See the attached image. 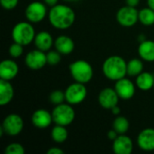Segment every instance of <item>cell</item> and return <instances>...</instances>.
<instances>
[{
	"label": "cell",
	"instance_id": "obj_13",
	"mask_svg": "<svg viewBox=\"0 0 154 154\" xmlns=\"http://www.w3.org/2000/svg\"><path fill=\"white\" fill-rule=\"evenodd\" d=\"M133 149L132 139L125 134H119L113 142V151L116 154H131Z\"/></svg>",
	"mask_w": 154,
	"mask_h": 154
},
{
	"label": "cell",
	"instance_id": "obj_35",
	"mask_svg": "<svg viewBox=\"0 0 154 154\" xmlns=\"http://www.w3.org/2000/svg\"><path fill=\"white\" fill-rule=\"evenodd\" d=\"M111 110H112V113H113L114 115H118V114L120 113V107H119L118 106H114Z\"/></svg>",
	"mask_w": 154,
	"mask_h": 154
},
{
	"label": "cell",
	"instance_id": "obj_27",
	"mask_svg": "<svg viewBox=\"0 0 154 154\" xmlns=\"http://www.w3.org/2000/svg\"><path fill=\"white\" fill-rule=\"evenodd\" d=\"M25 151L22 144L20 143H11L8 146H6L5 150V154H24Z\"/></svg>",
	"mask_w": 154,
	"mask_h": 154
},
{
	"label": "cell",
	"instance_id": "obj_16",
	"mask_svg": "<svg viewBox=\"0 0 154 154\" xmlns=\"http://www.w3.org/2000/svg\"><path fill=\"white\" fill-rule=\"evenodd\" d=\"M139 147L146 152L154 151V129L147 128L143 130L137 138Z\"/></svg>",
	"mask_w": 154,
	"mask_h": 154
},
{
	"label": "cell",
	"instance_id": "obj_26",
	"mask_svg": "<svg viewBox=\"0 0 154 154\" xmlns=\"http://www.w3.org/2000/svg\"><path fill=\"white\" fill-rule=\"evenodd\" d=\"M49 98H50V101L55 106L62 104L66 100L65 92H62L60 90H54L51 93Z\"/></svg>",
	"mask_w": 154,
	"mask_h": 154
},
{
	"label": "cell",
	"instance_id": "obj_32",
	"mask_svg": "<svg viewBox=\"0 0 154 154\" xmlns=\"http://www.w3.org/2000/svg\"><path fill=\"white\" fill-rule=\"evenodd\" d=\"M118 135H119V134H117L114 129H113V130H111V131H109V132H108V134H107V137H108L110 140H113V141H114V140H115Z\"/></svg>",
	"mask_w": 154,
	"mask_h": 154
},
{
	"label": "cell",
	"instance_id": "obj_21",
	"mask_svg": "<svg viewBox=\"0 0 154 154\" xmlns=\"http://www.w3.org/2000/svg\"><path fill=\"white\" fill-rule=\"evenodd\" d=\"M136 85L141 90H150L154 87V76L149 72H142L136 78Z\"/></svg>",
	"mask_w": 154,
	"mask_h": 154
},
{
	"label": "cell",
	"instance_id": "obj_4",
	"mask_svg": "<svg viewBox=\"0 0 154 154\" xmlns=\"http://www.w3.org/2000/svg\"><path fill=\"white\" fill-rule=\"evenodd\" d=\"M69 71L75 81L82 84L88 83L93 78V69L91 65L83 60H79L71 63L69 65Z\"/></svg>",
	"mask_w": 154,
	"mask_h": 154
},
{
	"label": "cell",
	"instance_id": "obj_11",
	"mask_svg": "<svg viewBox=\"0 0 154 154\" xmlns=\"http://www.w3.org/2000/svg\"><path fill=\"white\" fill-rule=\"evenodd\" d=\"M119 98L115 88H106L98 95V103L103 108L112 109L114 106H117Z\"/></svg>",
	"mask_w": 154,
	"mask_h": 154
},
{
	"label": "cell",
	"instance_id": "obj_29",
	"mask_svg": "<svg viewBox=\"0 0 154 154\" xmlns=\"http://www.w3.org/2000/svg\"><path fill=\"white\" fill-rule=\"evenodd\" d=\"M23 45L19 44L17 42H14L10 48H9V53L13 58H18L23 54Z\"/></svg>",
	"mask_w": 154,
	"mask_h": 154
},
{
	"label": "cell",
	"instance_id": "obj_18",
	"mask_svg": "<svg viewBox=\"0 0 154 154\" xmlns=\"http://www.w3.org/2000/svg\"><path fill=\"white\" fill-rule=\"evenodd\" d=\"M14 88L9 80L0 79V106L8 105L14 97Z\"/></svg>",
	"mask_w": 154,
	"mask_h": 154
},
{
	"label": "cell",
	"instance_id": "obj_30",
	"mask_svg": "<svg viewBox=\"0 0 154 154\" xmlns=\"http://www.w3.org/2000/svg\"><path fill=\"white\" fill-rule=\"evenodd\" d=\"M19 0H0L2 6L6 10H12L18 5Z\"/></svg>",
	"mask_w": 154,
	"mask_h": 154
},
{
	"label": "cell",
	"instance_id": "obj_36",
	"mask_svg": "<svg viewBox=\"0 0 154 154\" xmlns=\"http://www.w3.org/2000/svg\"><path fill=\"white\" fill-rule=\"evenodd\" d=\"M147 3H148V6L154 10V0H147Z\"/></svg>",
	"mask_w": 154,
	"mask_h": 154
},
{
	"label": "cell",
	"instance_id": "obj_10",
	"mask_svg": "<svg viewBox=\"0 0 154 154\" xmlns=\"http://www.w3.org/2000/svg\"><path fill=\"white\" fill-rule=\"evenodd\" d=\"M25 64L31 69H41L47 64V55L38 49L32 51L25 57Z\"/></svg>",
	"mask_w": 154,
	"mask_h": 154
},
{
	"label": "cell",
	"instance_id": "obj_3",
	"mask_svg": "<svg viewBox=\"0 0 154 154\" xmlns=\"http://www.w3.org/2000/svg\"><path fill=\"white\" fill-rule=\"evenodd\" d=\"M12 38L14 42L28 45L35 38V31L33 26L28 22H20L16 23L12 30Z\"/></svg>",
	"mask_w": 154,
	"mask_h": 154
},
{
	"label": "cell",
	"instance_id": "obj_24",
	"mask_svg": "<svg viewBox=\"0 0 154 154\" xmlns=\"http://www.w3.org/2000/svg\"><path fill=\"white\" fill-rule=\"evenodd\" d=\"M143 63L139 59H133L127 63V75L131 77H137L143 72Z\"/></svg>",
	"mask_w": 154,
	"mask_h": 154
},
{
	"label": "cell",
	"instance_id": "obj_12",
	"mask_svg": "<svg viewBox=\"0 0 154 154\" xmlns=\"http://www.w3.org/2000/svg\"><path fill=\"white\" fill-rule=\"evenodd\" d=\"M115 89L120 98L128 100L131 99L135 94V87L134 83L125 78H123L116 81L115 85Z\"/></svg>",
	"mask_w": 154,
	"mask_h": 154
},
{
	"label": "cell",
	"instance_id": "obj_14",
	"mask_svg": "<svg viewBox=\"0 0 154 154\" xmlns=\"http://www.w3.org/2000/svg\"><path fill=\"white\" fill-rule=\"evenodd\" d=\"M52 122V115L45 109H38L32 114V123L37 128L45 129L49 127Z\"/></svg>",
	"mask_w": 154,
	"mask_h": 154
},
{
	"label": "cell",
	"instance_id": "obj_5",
	"mask_svg": "<svg viewBox=\"0 0 154 154\" xmlns=\"http://www.w3.org/2000/svg\"><path fill=\"white\" fill-rule=\"evenodd\" d=\"M53 122L56 125L67 126L75 119V111L70 104L57 105L51 112Z\"/></svg>",
	"mask_w": 154,
	"mask_h": 154
},
{
	"label": "cell",
	"instance_id": "obj_38",
	"mask_svg": "<svg viewBox=\"0 0 154 154\" xmlns=\"http://www.w3.org/2000/svg\"><path fill=\"white\" fill-rule=\"evenodd\" d=\"M153 88H154V87H153Z\"/></svg>",
	"mask_w": 154,
	"mask_h": 154
},
{
	"label": "cell",
	"instance_id": "obj_28",
	"mask_svg": "<svg viewBox=\"0 0 154 154\" xmlns=\"http://www.w3.org/2000/svg\"><path fill=\"white\" fill-rule=\"evenodd\" d=\"M46 55H47V64H49V65H52V66L57 65L58 63H60V61L61 60L60 53L57 50L49 51Z\"/></svg>",
	"mask_w": 154,
	"mask_h": 154
},
{
	"label": "cell",
	"instance_id": "obj_31",
	"mask_svg": "<svg viewBox=\"0 0 154 154\" xmlns=\"http://www.w3.org/2000/svg\"><path fill=\"white\" fill-rule=\"evenodd\" d=\"M63 151L60 150V148H56V147H53V148H51L50 150H48L47 154H63Z\"/></svg>",
	"mask_w": 154,
	"mask_h": 154
},
{
	"label": "cell",
	"instance_id": "obj_22",
	"mask_svg": "<svg viewBox=\"0 0 154 154\" xmlns=\"http://www.w3.org/2000/svg\"><path fill=\"white\" fill-rule=\"evenodd\" d=\"M51 138L55 143H64L68 138V131L66 126L56 125L51 130Z\"/></svg>",
	"mask_w": 154,
	"mask_h": 154
},
{
	"label": "cell",
	"instance_id": "obj_6",
	"mask_svg": "<svg viewBox=\"0 0 154 154\" xmlns=\"http://www.w3.org/2000/svg\"><path fill=\"white\" fill-rule=\"evenodd\" d=\"M88 91L85 87V84L79 82L73 83L69 85L65 90L66 101L71 106L80 104L85 100Z\"/></svg>",
	"mask_w": 154,
	"mask_h": 154
},
{
	"label": "cell",
	"instance_id": "obj_17",
	"mask_svg": "<svg viewBox=\"0 0 154 154\" xmlns=\"http://www.w3.org/2000/svg\"><path fill=\"white\" fill-rule=\"evenodd\" d=\"M55 49L63 55H69L70 54L75 47L74 42L71 38L66 35H60L57 37V39L54 42Z\"/></svg>",
	"mask_w": 154,
	"mask_h": 154
},
{
	"label": "cell",
	"instance_id": "obj_8",
	"mask_svg": "<svg viewBox=\"0 0 154 154\" xmlns=\"http://www.w3.org/2000/svg\"><path fill=\"white\" fill-rule=\"evenodd\" d=\"M2 127L6 134L15 136L23 131V120L20 116L16 114H11L4 119Z\"/></svg>",
	"mask_w": 154,
	"mask_h": 154
},
{
	"label": "cell",
	"instance_id": "obj_1",
	"mask_svg": "<svg viewBox=\"0 0 154 154\" xmlns=\"http://www.w3.org/2000/svg\"><path fill=\"white\" fill-rule=\"evenodd\" d=\"M75 13L71 7L65 5H56L51 6L49 13L51 24L60 30H65L72 26L75 22Z\"/></svg>",
	"mask_w": 154,
	"mask_h": 154
},
{
	"label": "cell",
	"instance_id": "obj_7",
	"mask_svg": "<svg viewBox=\"0 0 154 154\" xmlns=\"http://www.w3.org/2000/svg\"><path fill=\"white\" fill-rule=\"evenodd\" d=\"M116 19L122 26L132 27L139 21V12L135 7L126 5L118 10Z\"/></svg>",
	"mask_w": 154,
	"mask_h": 154
},
{
	"label": "cell",
	"instance_id": "obj_34",
	"mask_svg": "<svg viewBox=\"0 0 154 154\" xmlns=\"http://www.w3.org/2000/svg\"><path fill=\"white\" fill-rule=\"evenodd\" d=\"M43 1L46 5H48L50 6H54L58 3V0H43Z\"/></svg>",
	"mask_w": 154,
	"mask_h": 154
},
{
	"label": "cell",
	"instance_id": "obj_37",
	"mask_svg": "<svg viewBox=\"0 0 154 154\" xmlns=\"http://www.w3.org/2000/svg\"><path fill=\"white\" fill-rule=\"evenodd\" d=\"M65 1H69V2H70V1H77V0H65Z\"/></svg>",
	"mask_w": 154,
	"mask_h": 154
},
{
	"label": "cell",
	"instance_id": "obj_19",
	"mask_svg": "<svg viewBox=\"0 0 154 154\" xmlns=\"http://www.w3.org/2000/svg\"><path fill=\"white\" fill-rule=\"evenodd\" d=\"M34 43L38 50H41L42 51H48L52 46L53 40L51 33L46 31H42L35 35Z\"/></svg>",
	"mask_w": 154,
	"mask_h": 154
},
{
	"label": "cell",
	"instance_id": "obj_15",
	"mask_svg": "<svg viewBox=\"0 0 154 154\" xmlns=\"http://www.w3.org/2000/svg\"><path fill=\"white\" fill-rule=\"evenodd\" d=\"M19 69L16 62L12 60H5L0 63V79L11 80L18 74Z\"/></svg>",
	"mask_w": 154,
	"mask_h": 154
},
{
	"label": "cell",
	"instance_id": "obj_2",
	"mask_svg": "<svg viewBox=\"0 0 154 154\" xmlns=\"http://www.w3.org/2000/svg\"><path fill=\"white\" fill-rule=\"evenodd\" d=\"M103 72L106 78L117 81L127 75V63L120 56H111L105 60Z\"/></svg>",
	"mask_w": 154,
	"mask_h": 154
},
{
	"label": "cell",
	"instance_id": "obj_20",
	"mask_svg": "<svg viewBox=\"0 0 154 154\" xmlns=\"http://www.w3.org/2000/svg\"><path fill=\"white\" fill-rule=\"evenodd\" d=\"M138 52L140 57L145 61H154V42L144 40L141 42Z\"/></svg>",
	"mask_w": 154,
	"mask_h": 154
},
{
	"label": "cell",
	"instance_id": "obj_33",
	"mask_svg": "<svg viewBox=\"0 0 154 154\" xmlns=\"http://www.w3.org/2000/svg\"><path fill=\"white\" fill-rule=\"evenodd\" d=\"M139 3H140V0H126V5L133 6V7L137 6L139 5Z\"/></svg>",
	"mask_w": 154,
	"mask_h": 154
},
{
	"label": "cell",
	"instance_id": "obj_23",
	"mask_svg": "<svg viewBox=\"0 0 154 154\" xmlns=\"http://www.w3.org/2000/svg\"><path fill=\"white\" fill-rule=\"evenodd\" d=\"M139 21L145 26L154 24V10L151 7L143 8L139 11Z\"/></svg>",
	"mask_w": 154,
	"mask_h": 154
},
{
	"label": "cell",
	"instance_id": "obj_25",
	"mask_svg": "<svg viewBox=\"0 0 154 154\" xmlns=\"http://www.w3.org/2000/svg\"><path fill=\"white\" fill-rule=\"evenodd\" d=\"M130 127L129 121L125 116H118L113 123V129L118 134H125Z\"/></svg>",
	"mask_w": 154,
	"mask_h": 154
},
{
	"label": "cell",
	"instance_id": "obj_9",
	"mask_svg": "<svg viewBox=\"0 0 154 154\" xmlns=\"http://www.w3.org/2000/svg\"><path fill=\"white\" fill-rule=\"evenodd\" d=\"M47 14L46 6L41 2H32L25 9V16L31 23H39L42 21Z\"/></svg>",
	"mask_w": 154,
	"mask_h": 154
}]
</instances>
